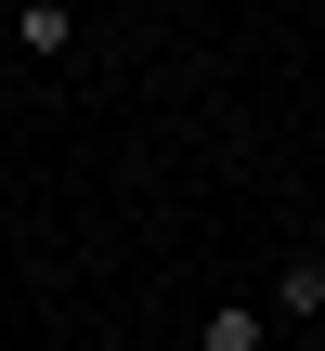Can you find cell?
<instances>
[{"mask_svg": "<svg viewBox=\"0 0 325 351\" xmlns=\"http://www.w3.org/2000/svg\"><path fill=\"white\" fill-rule=\"evenodd\" d=\"M274 313H287V326H325V261H313V247L274 274Z\"/></svg>", "mask_w": 325, "mask_h": 351, "instance_id": "cell-1", "label": "cell"}, {"mask_svg": "<svg viewBox=\"0 0 325 351\" xmlns=\"http://www.w3.org/2000/svg\"><path fill=\"white\" fill-rule=\"evenodd\" d=\"M274 326H287V313H208V351H261Z\"/></svg>", "mask_w": 325, "mask_h": 351, "instance_id": "cell-3", "label": "cell"}, {"mask_svg": "<svg viewBox=\"0 0 325 351\" xmlns=\"http://www.w3.org/2000/svg\"><path fill=\"white\" fill-rule=\"evenodd\" d=\"M13 39H26V52H65V39H78V0H13Z\"/></svg>", "mask_w": 325, "mask_h": 351, "instance_id": "cell-2", "label": "cell"}]
</instances>
